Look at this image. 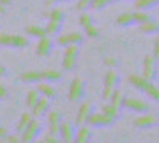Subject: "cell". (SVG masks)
<instances>
[{
    "instance_id": "6da1fadb",
    "label": "cell",
    "mask_w": 159,
    "mask_h": 143,
    "mask_svg": "<svg viewBox=\"0 0 159 143\" xmlns=\"http://www.w3.org/2000/svg\"><path fill=\"white\" fill-rule=\"evenodd\" d=\"M110 121H111V118L107 114H96L92 118H89V123L94 126H103V124H108Z\"/></svg>"
},
{
    "instance_id": "7a4b0ae2",
    "label": "cell",
    "mask_w": 159,
    "mask_h": 143,
    "mask_svg": "<svg viewBox=\"0 0 159 143\" xmlns=\"http://www.w3.org/2000/svg\"><path fill=\"white\" fill-rule=\"evenodd\" d=\"M126 105H127V107H130V108H134V110H137V111H145V110H147V105H145L143 102L132 100V99L126 100Z\"/></svg>"
},
{
    "instance_id": "3957f363",
    "label": "cell",
    "mask_w": 159,
    "mask_h": 143,
    "mask_svg": "<svg viewBox=\"0 0 159 143\" xmlns=\"http://www.w3.org/2000/svg\"><path fill=\"white\" fill-rule=\"evenodd\" d=\"M154 123V116H142V118H139L135 121V126H140V127H147L150 124Z\"/></svg>"
},
{
    "instance_id": "277c9868",
    "label": "cell",
    "mask_w": 159,
    "mask_h": 143,
    "mask_svg": "<svg viewBox=\"0 0 159 143\" xmlns=\"http://www.w3.org/2000/svg\"><path fill=\"white\" fill-rule=\"evenodd\" d=\"M62 135H64V140L65 141H72V129H70V126L69 124H65L64 126V129H62Z\"/></svg>"
},
{
    "instance_id": "5b68a950",
    "label": "cell",
    "mask_w": 159,
    "mask_h": 143,
    "mask_svg": "<svg viewBox=\"0 0 159 143\" xmlns=\"http://www.w3.org/2000/svg\"><path fill=\"white\" fill-rule=\"evenodd\" d=\"M88 114H89V105H86V107L81 108V111H80V114H78V123L81 124V123L88 118Z\"/></svg>"
},
{
    "instance_id": "8992f818",
    "label": "cell",
    "mask_w": 159,
    "mask_h": 143,
    "mask_svg": "<svg viewBox=\"0 0 159 143\" xmlns=\"http://www.w3.org/2000/svg\"><path fill=\"white\" fill-rule=\"evenodd\" d=\"M35 132H37V126H32V127L29 129V131H27V134H25V137H24V138H25V140H30V138L34 137V134H35Z\"/></svg>"
}]
</instances>
